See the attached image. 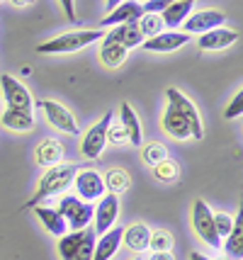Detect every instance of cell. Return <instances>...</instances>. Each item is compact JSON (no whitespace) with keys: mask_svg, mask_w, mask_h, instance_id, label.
<instances>
[{"mask_svg":"<svg viewBox=\"0 0 243 260\" xmlns=\"http://www.w3.org/2000/svg\"><path fill=\"white\" fill-rule=\"evenodd\" d=\"M161 126H163V132L170 136V139H175V141H187V139H192V136H190V126H187V122L175 112L170 105H165V110H163Z\"/></svg>","mask_w":243,"mask_h":260,"instance_id":"17","label":"cell"},{"mask_svg":"<svg viewBox=\"0 0 243 260\" xmlns=\"http://www.w3.org/2000/svg\"><path fill=\"white\" fill-rule=\"evenodd\" d=\"M190 260H209V258L207 255H202L199 250H192V253H190Z\"/></svg>","mask_w":243,"mask_h":260,"instance_id":"41","label":"cell"},{"mask_svg":"<svg viewBox=\"0 0 243 260\" xmlns=\"http://www.w3.org/2000/svg\"><path fill=\"white\" fill-rule=\"evenodd\" d=\"M122 226H112L110 231L100 234V238L95 241V250H93V260H112L115 253L122 246Z\"/></svg>","mask_w":243,"mask_h":260,"instance_id":"16","label":"cell"},{"mask_svg":"<svg viewBox=\"0 0 243 260\" xmlns=\"http://www.w3.org/2000/svg\"><path fill=\"white\" fill-rule=\"evenodd\" d=\"M115 119V114L107 112L102 114V119L97 122V124H93L88 132H85V136H83V144H81V153L85 156V158H100L102 156L105 146H107V126H110V122Z\"/></svg>","mask_w":243,"mask_h":260,"instance_id":"6","label":"cell"},{"mask_svg":"<svg viewBox=\"0 0 243 260\" xmlns=\"http://www.w3.org/2000/svg\"><path fill=\"white\" fill-rule=\"evenodd\" d=\"M127 141V132H124V126L119 124V122H110V126H107V144H124Z\"/></svg>","mask_w":243,"mask_h":260,"instance_id":"34","label":"cell"},{"mask_svg":"<svg viewBox=\"0 0 243 260\" xmlns=\"http://www.w3.org/2000/svg\"><path fill=\"white\" fill-rule=\"evenodd\" d=\"M144 10H141V5L136 0H124V3H119L115 10H110L107 15L102 17V22L100 27H117V24H127V22H136Z\"/></svg>","mask_w":243,"mask_h":260,"instance_id":"13","label":"cell"},{"mask_svg":"<svg viewBox=\"0 0 243 260\" xmlns=\"http://www.w3.org/2000/svg\"><path fill=\"white\" fill-rule=\"evenodd\" d=\"M153 175H156L161 182H173V180H178L180 168H178V163H175V160L165 158V160H161V163H156V166H153Z\"/></svg>","mask_w":243,"mask_h":260,"instance_id":"30","label":"cell"},{"mask_svg":"<svg viewBox=\"0 0 243 260\" xmlns=\"http://www.w3.org/2000/svg\"><path fill=\"white\" fill-rule=\"evenodd\" d=\"M105 42H115V44L124 46V49H134V46L144 44V34L139 32L136 22H127V24H117L110 32L102 37Z\"/></svg>","mask_w":243,"mask_h":260,"instance_id":"15","label":"cell"},{"mask_svg":"<svg viewBox=\"0 0 243 260\" xmlns=\"http://www.w3.org/2000/svg\"><path fill=\"white\" fill-rule=\"evenodd\" d=\"M221 248L226 250V255H229V258L241 260V255H243V219H241V212H238L236 219H233L231 234L221 241Z\"/></svg>","mask_w":243,"mask_h":260,"instance_id":"24","label":"cell"},{"mask_svg":"<svg viewBox=\"0 0 243 260\" xmlns=\"http://www.w3.org/2000/svg\"><path fill=\"white\" fill-rule=\"evenodd\" d=\"M71 185L76 187V197H81L83 202H95L107 192L102 175L97 170H78Z\"/></svg>","mask_w":243,"mask_h":260,"instance_id":"8","label":"cell"},{"mask_svg":"<svg viewBox=\"0 0 243 260\" xmlns=\"http://www.w3.org/2000/svg\"><path fill=\"white\" fill-rule=\"evenodd\" d=\"M192 226H195L197 236L207 246L221 248V238L214 229V212L209 209V204L204 200H195V204H192Z\"/></svg>","mask_w":243,"mask_h":260,"instance_id":"5","label":"cell"},{"mask_svg":"<svg viewBox=\"0 0 243 260\" xmlns=\"http://www.w3.org/2000/svg\"><path fill=\"white\" fill-rule=\"evenodd\" d=\"M0 85H3L5 102H8L10 107H15V110H29V112H32V105H34V102H32V95H29V90H27L15 76L3 73V76H0Z\"/></svg>","mask_w":243,"mask_h":260,"instance_id":"9","label":"cell"},{"mask_svg":"<svg viewBox=\"0 0 243 260\" xmlns=\"http://www.w3.org/2000/svg\"><path fill=\"white\" fill-rule=\"evenodd\" d=\"M119 124L124 126V132H127V144L139 146L141 144V122H139V117H136V112L131 110L129 102H122V105H119Z\"/></svg>","mask_w":243,"mask_h":260,"instance_id":"19","label":"cell"},{"mask_svg":"<svg viewBox=\"0 0 243 260\" xmlns=\"http://www.w3.org/2000/svg\"><path fill=\"white\" fill-rule=\"evenodd\" d=\"M10 3L15 5V8H27V5H32L34 0H10Z\"/></svg>","mask_w":243,"mask_h":260,"instance_id":"40","label":"cell"},{"mask_svg":"<svg viewBox=\"0 0 243 260\" xmlns=\"http://www.w3.org/2000/svg\"><path fill=\"white\" fill-rule=\"evenodd\" d=\"M214 229H217V234H219V238L224 241V238L231 234L233 229V219L229 214H224V212H219V214H214Z\"/></svg>","mask_w":243,"mask_h":260,"instance_id":"33","label":"cell"},{"mask_svg":"<svg viewBox=\"0 0 243 260\" xmlns=\"http://www.w3.org/2000/svg\"><path fill=\"white\" fill-rule=\"evenodd\" d=\"M173 3H178V0H146V3L141 5V10L158 15V12H163L165 8H168V5H173Z\"/></svg>","mask_w":243,"mask_h":260,"instance_id":"36","label":"cell"},{"mask_svg":"<svg viewBox=\"0 0 243 260\" xmlns=\"http://www.w3.org/2000/svg\"><path fill=\"white\" fill-rule=\"evenodd\" d=\"M149 241H151V229L146 224H131L122 231V243L127 246L129 250H134V253H144V250H149Z\"/></svg>","mask_w":243,"mask_h":260,"instance_id":"18","label":"cell"},{"mask_svg":"<svg viewBox=\"0 0 243 260\" xmlns=\"http://www.w3.org/2000/svg\"><path fill=\"white\" fill-rule=\"evenodd\" d=\"M58 214L63 216L68 231H83V229L90 226L95 207L90 202H83L81 197H76V194H66L58 202Z\"/></svg>","mask_w":243,"mask_h":260,"instance_id":"3","label":"cell"},{"mask_svg":"<svg viewBox=\"0 0 243 260\" xmlns=\"http://www.w3.org/2000/svg\"><path fill=\"white\" fill-rule=\"evenodd\" d=\"M165 98H168V105H170L175 112L187 122V126H190V136L197 139V141L204 139V124H202L199 112H197V107L192 105V100H187L185 95H183L180 90H175V88H168V90H165Z\"/></svg>","mask_w":243,"mask_h":260,"instance_id":"4","label":"cell"},{"mask_svg":"<svg viewBox=\"0 0 243 260\" xmlns=\"http://www.w3.org/2000/svg\"><path fill=\"white\" fill-rule=\"evenodd\" d=\"M233 42H238V32L226 29V27H217V29H212V32L199 34L197 46H199L202 51H221V49L231 46Z\"/></svg>","mask_w":243,"mask_h":260,"instance_id":"14","label":"cell"},{"mask_svg":"<svg viewBox=\"0 0 243 260\" xmlns=\"http://www.w3.org/2000/svg\"><path fill=\"white\" fill-rule=\"evenodd\" d=\"M221 260H233V258H221Z\"/></svg>","mask_w":243,"mask_h":260,"instance_id":"42","label":"cell"},{"mask_svg":"<svg viewBox=\"0 0 243 260\" xmlns=\"http://www.w3.org/2000/svg\"><path fill=\"white\" fill-rule=\"evenodd\" d=\"M95 238H97V234H95L93 229L88 226L85 231H83V241H81V246H78V253H76V258H73V260H93Z\"/></svg>","mask_w":243,"mask_h":260,"instance_id":"32","label":"cell"},{"mask_svg":"<svg viewBox=\"0 0 243 260\" xmlns=\"http://www.w3.org/2000/svg\"><path fill=\"white\" fill-rule=\"evenodd\" d=\"M34 160L39 166H47V168L61 163V160H63V146H61V141H56V139H44L34 151Z\"/></svg>","mask_w":243,"mask_h":260,"instance_id":"21","label":"cell"},{"mask_svg":"<svg viewBox=\"0 0 243 260\" xmlns=\"http://www.w3.org/2000/svg\"><path fill=\"white\" fill-rule=\"evenodd\" d=\"M3 126H8L10 132H29L34 126V117L29 110H15V107H8L3 117H0Z\"/></svg>","mask_w":243,"mask_h":260,"instance_id":"23","label":"cell"},{"mask_svg":"<svg viewBox=\"0 0 243 260\" xmlns=\"http://www.w3.org/2000/svg\"><path fill=\"white\" fill-rule=\"evenodd\" d=\"M129 56V49L124 46L115 44V42H105L102 39V46H100V61H102L107 68H119Z\"/></svg>","mask_w":243,"mask_h":260,"instance_id":"25","label":"cell"},{"mask_svg":"<svg viewBox=\"0 0 243 260\" xmlns=\"http://www.w3.org/2000/svg\"><path fill=\"white\" fill-rule=\"evenodd\" d=\"M76 173H78V163H56V166H51V168L42 175L34 194L29 197V202H24V209H34V207H39V202H44L47 197H54V194L63 192L71 182H73Z\"/></svg>","mask_w":243,"mask_h":260,"instance_id":"1","label":"cell"},{"mask_svg":"<svg viewBox=\"0 0 243 260\" xmlns=\"http://www.w3.org/2000/svg\"><path fill=\"white\" fill-rule=\"evenodd\" d=\"M226 22V15L219 10H199V12H190V17H187L185 22V34H204V32H212V29H217L221 24Z\"/></svg>","mask_w":243,"mask_h":260,"instance_id":"11","label":"cell"},{"mask_svg":"<svg viewBox=\"0 0 243 260\" xmlns=\"http://www.w3.org/2000/svg\"><path fill=\"white\" fill-rule=\"evenodd\" d=\"M61 3V8L66 12V17H68V22H78V17H76V0H58Z\"/></svg>","mask_w":243,"mask_h":260,"instance_id":"37","label":"cell"},{"mask_svg":"<svg viewBox=\"0 0 243 260\" xmlns=\"http://www.w3.org/2000/svg\"><path fill=\"white\" fill-rule=\"evenodd\" d=\"M102 37V29H76V32L61 34V37H54L44 44H39L37 51L39 54H73V51H81L85 46L100 42Z\"/></svg>","mask_w":243,"mask_h":260,"instance_id":"2","label":"cell"},{"mask_svg":"<svg viewBox=\"0 0 243 260\" xmlns=\"http://www.w3.org/2000/svg\"><path fill=\"white\" fill-rule=\"evenodd\" d=\"M173 243L175 238L170 231H165V229H156V231H151V241H149V248L153 253H161V250H173Z\"/></svg>","mask_w":243,"mask_h":260,"instance_id":"29","label":"cell"},{"mask_svg":"<svg viewBox=\"0 0 243 260\" xmlns=\"http://www.w3.org/2000/svg\"><path fill=\"white\" fill-rule=\"evenodd\" d=\"M37 212V219L44 224L51 236L61 238L63 234H68V226H66V221H63V216L58 214V209H51V207H34Z\"/></svg>","mask_w":243,"mask_h":260,"instance_id":"22","label":"cell"},{"mask_svg":"<svg viewBox=\"0 0 243 260\" xmlns=\"http://www.w3.org/2000/svg\"><path fill=\"white\" fill-rule=\"evenodd\" d=\"M241 112H243V92H236L233 100L224 110V119H236V117H241Z\"/></svg>","mask_w":243,"mask_h":260,"instance_id":"35","label":"cell"},{"mask_svg":"<svg viewBox=\"0 0 243 260\" xmlns=\"http://www.w3.org/2000/svg\"><path fill=\"white\" fill-rule=\"evenodd\" d=\"M136 27H139V32L144 34V39H151V37H156V34L165 32L161 15H153V12H144L139 20H136Z\"/></svg>","mask_w":243,"mask_h":260,"instance_id":"28","label":"cell"},{"mask_svg":"<svg viewBox=\"0 0 243 260\" xmlns=\"http://www.w3.org/2000/svg\"><path fill=\"white\" fill-rule=\"evenodd\" d=\"M117 216H119V200H117V194L112 192H105L100 197V204H97V209H95V234L100 236L105 231H110V229L117 224Z\"/></svg>","mask_w":243,"mask_h":260,"instance_id":"10","label":"cell"},{"mask_svg":"<svg viewBox=\"0 0 243 260\" xmlns=\"http://www.w3.org/2000/svg\"><path fill=\"white\" fill-rule=\"evenodd\" d=\"M83 231H85V229H83ZM83 231H68V234H63V236L58 238V255L63 260L76 258L78 246H81V241H83Z\"/></svg>","mask_w":243,"mask_h":260,"instance_id":"27","label":"cell"},{"mask_svg":"<svg viewBox=\"0 0 243 260\" xmlns=\"http://www.w3.org/2000/svg\"><path fill=\"white\" fill-rule=\"evenodd\" d=\"M190 42V34L185 32H161L156 34V37H151V39H144V44L141 49H146V51H156V54H168V51H175V49H180V46H185Z\"/></svg>","mask_w":243,"mask_h":260,"instance_id":"12","label":"cell"},{"mask_svg":"<svg viewBox=\"0 0 243 260\" xmlns=\"http://www.w3.org/2000/svg\"><path fill=\"white\" fill-rule=\"evenodd\" d=\"M102 180H105V190H110L112 194L124 192L131 185V178H129V173L124 168H112L107 175H102Z\"/></svg>","mask_w":243,"mask_h":260,"instance_id":"26","label":"cell"},{"mask_svg":"<svg viewBox=\"0 0 243 260\" xmlns=\"http://www.w3.org/2000/svg\"><path fill=\"white\" fill-rule=\"evenodd\" d=\"M192 8H195V0H178L173 5H168L163 12H158L163 20V27H180L190 17Z\"/></svg>","mask_w":243,"mask_h":260,"instance_id":"20","label":"cell"},{"mask_svg":"<svg viewBox=\"0 0 243 260\" xmlns=\"http://www.w3.org/2000/svg\"><path fill=\"white\" fill-rule=\"evenodd\" d=\"M34 105L47 114L49 124L54 126V129L63 132V134L78 136V122H76V117H73L63 105H58L56 100H39V102H34Z\"/></svg>","mask_w":243,"mask_h":260,"instance_id":"7","label":"cell"},{"mask_svg":"<svg viewBox=\"0 0 243 260\" xmlns=\"http://www.w3.org/2000/svg\"><path fill=\"white\" fill-rule=\"evenodd\" d=\"M149 260H175V255L170 250H161V253H151Z\"/></svg>","mask_w":243,"mask_h":260,"instance_id":"38","label":"cell"},{"mask_svg":"<svg viewBox=\"0 0 243 260\" xmlns=\"http://www.w3.org/2000/svg\"><path fill=\"white\" fill-rule=\"evenodd\" d=\"M119 3H124V0H105V10L110 12V10H115Z\"/></svg>","mask_w":243,"mask_h":260,"instance_id":"39","label":"cell"},{"mask_svg":"<svg viewBox=\"0 0 243 260\" xmlns=\"http://www.w3.org/2000/svg\"><path fill=\"white\" fill-rule=\"evenodd\" d=\"M141 158H144V163H149L151 168H153L156 163H161V160L168 158V148L163 146V144H158V141L146 144V146H144V151H141Z\"/></svg>","mask_w":243,"mask_h":260,"instance_id":"31","label":"cell"}]
</instances>
